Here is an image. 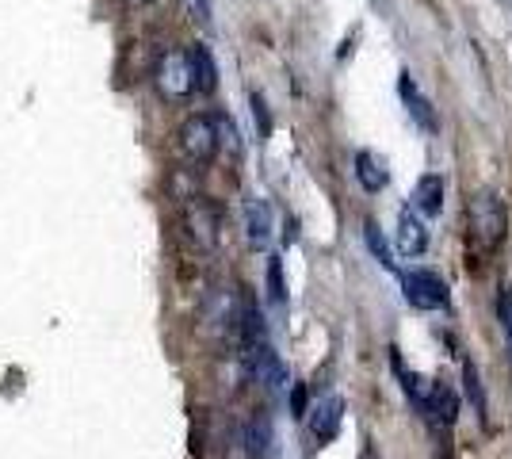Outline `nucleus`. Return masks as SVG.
I'll return each instance as SVG.
<instances>
[{
	"instance_id": "obj_8",
	"label": "nucleus",
	"mask_w": 512,
	"mask_h": 459,
	"mask_svg": "<svg viewBox=\"0 0 512 459\" xmlns=\"http://www.w3.org/2000/svg\"><path fill=\"white\" fill-rule=\"evenodd\" d=\"M241 448H245V456L249 459H276V429H272V417L264 414H253L245 425H241Z\"/></svg>"
},
{
	"instance_id": "obj_10",
	"label": "nucleus",
	"mask_w": 512,
	"mask_h": 459,
	"mask_svg": "<svg viewBox=\"0 0 512 459\" xmlns=\"http://www.w3.org/2000/svg\"><path fill=\"white\" fill-rule=\"evenodd\" d=\"M188 66H192V85H195V92L211 96L214 88H218V62H214L211 46L195 43L192 50H188Z\"/></svg>"
},
{
	"instance_id": "obj_11",
	"label": "nucleus",
	"mask_w": 512,
	"mask_h": 459,
	"mask_svg": "<svg viewBox=\"0 0 512 459\" xmlns=\"http://www.w3.org/2000/svg\"><path fill=\"white\" fill-rule=\"evenodd\" d=\"M356 180H360L363 192H371V196H379L386 184H390V173H386V161L379 153L371 150H360L356 153Z\"/></svg>"
},
{
	"instance_id": "obj_5",
	"label": "nucleus",
	"mask_w": 512,
	"mask_h": 459,
	"mask_svg": "<svg viewBox=\"0 0 512 459\" xmlns=\"http://www.w3.org/2000/svg\"><path fill=\"white\" fill-rule=\"evenodd\" d=\"M417 410L425 414V421L432 425V433H451L455 421H459V394L451 391L448 383H436V379H432L425 402H421Z\"/></svg>"
},
{
	"instance_id": "obj_17",
	"label": "nucleus",
	"mask_w": 512,
	"mask_h": 459,
	"mask_svg": "<svg viewBox=\"0 0 512 459\" xmlns=\"http://www.w3.org/2000/svg\"><path fill=\"white\" fill-rule=\"evenodd\" d=\"M268 299L276 306H287V280H283V261L268 257Z\"/></svg>"
},
{
	"instance_id": "obj_19",
	"label": "nucleus",
	"mask_w": 512,
	"mask_h": 459,
	"mask_svg": "<svg viewBox=\"0 0 512 459\" xmlns=\"http://www.w3.org/2000/svg\"><path fill=\"white\" fill-rule=\"evenodd\" d=\"M249 108H253L256 134H260V138H268V134H272V111H268V100H264L260 92H249Z\"/></svg>"
},
{
	"instance_id": "obj_9",
	"label": "nucleus",
	"mask_w": 512,
	"mask_h": 459,
	"mask_svg": "<svg viewBox=\"0 0 512 459\" xmlns=\"http://www.w3.org/2000/svg\"><path fill=\"white\" fill-rule=\"evenodd\" d=\"M344 398L341 394H329L325 402H321L318 410H314V421H310V429H314V437H318V444H329V440H337V433H341V421H344Z\"/></svg>"
},
{
	"instance_id": "obj_16",
	"label": "nucleus",
	"mask_w": 512,
	"mask_h": 459,
	"mask_svg": "<svg viewBox=\"0 0 512 459\" xmlns=\"http://www.w3.org/2000/svg\"><path fill=\"white\" fill-rule=\"evenodd\" d=\"M363 238H367V249L375 253V261L383 264V268H390V272H394V257H390V245H386V238L379 234V226H375L371 219L363 222Z\"/></svg>"
},
{
	"instance_id": "obj_20",
	"label": "nucleus",
	"mask_w": 512,
	"mask_h": 459,
	"mask_svg": "<svg viewBox=\"0 0 512 459\" xmlns=\"http://www.w3.org/2000/svg\"><path fill=\"white\" fill-rule=\"evenodd\" d=\"M497 318H501V329L512 333V287L509 284L501 287V295H497Z\"/></svg>"
},
{
	"instance_id": "obj_24",
	"label": "nucleus",
	"mask_w": 512,
	"mask_h": 459,
	"mask_svg": "<svg viewBox=\"0 0 512 459\" xmlns=\"http://www.w3.org/2000/svg\"><path fill=\"white\" fill-rule=\"evenodd\" d=\"M130 4H146V0H130Z\"/></svg>"
},
{
	"instance_id": "obj_18",
	"label": "nucleus",
	"mask_w": 512,
	"mask_h": 459,
	"mask_svg": "<svg viewBox=\"0 0 512 459\" xmlns=\"http://www.w3.org/2000/svg\"><path fill=\"white\" fill-rule=\"evenodd\" d=\"M214 127H218V150L226 146L234 157H241V138H237L234 119H230V115H214Z\"/></svg>"
},
{
	"instance_id": "obj_12",
	"label": "nucleus",
	"mask_w": 512,
	"mask_h": 459,
	"mask_svg": "<svg viewBox=\"0 0 512 459\" xmlns=\"http://www.w3.org/2000/svg\"><path fill=\"white\" fill-rule=\"evenodd\" d=\"M425 249H428V230L406 207V211L398 215V253H402V257H421Z\"/></svg>"
},
{
	"instance_id": "obj_14",
	"label": "nucleus",
	"mask_w": 512,
	"mask_h": 459,
	"mask_svg": "<svg viewBox=\"0 0 512 459\" xmlns=\"http://www.w3.org/2000/svg\"><path fill=\"white\" fill-rule=\"evenodd\" d=\"M245 238L253 249H264L272 238V215H268V203L264 199H249L245 203Z\"/></svg>"
},
{
	"instance_id": "obj_4",
	"label": "nucleus",
	"mask_w": 512,
	"mask_h": 459,
	"mask_svg": "<svg viewBox=\"0 0 512 459\" xmlns=\"http://www.w3.org/2000/svg\"><path fill=\"white\" fill-rule=\"evenodd\" d=\"M157 88L165 100H188L195 92L192 66H188V50H169L157 62Z\"/></svg>"
},
{
	"instance_id": "obj_13",
	"label": "nucleus",
	"mask_w": 512,
	"mask_h": 459,
	"mask_svg": "<svg viewBox=\"0 0 512 459\" xmlns=\"http://www.w3.org/2000/svg\"><path fill=\"white\" fill-rule=\"evenodd\" d=\"M413 207L428 215V219H436L440 211H444V180L440 173H425L417 180V188H413Z\"/></svg>"
},
{
	"instance_id": "obj_2",
	"label": "nucleus",
	"mask_w": 512,
	"mask_h": 459,
	"mask_svg": "<svg viewBox=\"0 0 512 459\" xmlns=\"http://www.w3.org/2000/svg\"><path fill=\"white\" fill-rule=\"evenodd\" d=\"M402 295L417 310H448L451 306L448 280L440 272H428V268H409V272H402Z\"/></svg>"
},
{
	"instance_id": "obj_3",
	"label": "nucleus",
	"mask_w": 512,
	"mask_h": 459,
	"mask_svg": "<svg viewBox=\"0 0 512 459\" xmlns=\"http://www.w3.org/2000/svg\"><path fill=\"white\" fill-rule=\"evenodd\" d=\"M180 153L192 161V165H211L218 157V127H214V115H188L176 131Z\"/></svg>"
},
{
	"instance_id": "obj_6",
	"label": "nucleus",
	"mask_w": 512,
	"mask_h": 459,
	"mask_svg": "<svg viewBox=\"0 0 512 459\" xmlns=\"http://www.w3.org/2000/svg\"><path fill=\"white\" fill-rule=\"evenodd\" d=\"M184 230H188V238L199 249H214L218 238H222V215H218V207L203 203V199H188V207H184Z\"/></svg>"
},
{
	"instance_id": "obj_23",
	"label": "nucleus",
	"mask_w": 512,
	"mask_h": 459,
	"mask_svg": "<svg viewBox=\"0 0 512 459\" xmlns=\"http://www.w3.org/2000/svg\"><path fill=\"white\" fill-rule=\"evenodd\" d=\"M505 337H509V352H512V333H505Z\"/></svg>"
},
{
	"instance_id": "obj_22",
	"label": "nucleus",
	"mask_w": 512,
	"mask_h": 459,
	"mask_svg": "<svg viewBox=\"0 0 512 459\" xmlns=\"http://www.w3.org/2000/svg\"><path fill=\"white\" fill-rule=\"evenodd\" d=\"M306 398H310V394H306V387H302V383H295V387H291V414H295V417H306Z\"/></svg>"
},
{
	"instance_id": "obj_21",
	"label": "nucleus",
	"mask_w": 512,
	"mask_h": 459,
	"mask_svg": "<svg viewBox=\"0 0 512 459\" xmlns=\"http://www.w3.org/2000/svg\"><path fill=\"white\" fill-rule=\"evenodd\" d=\"M188 16L199 27H211V0H188Z\"/></svg>"
},
{
	"instance_id": "obj_1",
	"label": "nucleus",
	"mask_w": 512,
	"mask_h": 459,
	"mask_svg": "<svg viewBox=\"0 0 512 459\" xmlns=\"http://www.w3.org/2000/svg\"><path fill=\"white\" fill-rule=\"evenodd\" d=\"M467 219H470V238L478 241L486 253H493V249L505 245V234H509V211H505V203L493 196V192H478V196L470 199Z\"/></svg>"
},
{
	"instance_id": "obj_7",
	"label": "nucleus",
	"mask_w": 512,
	"mask_h": 459,
	"mask_svg": "<svg viewBox=\"0 0 512 459\" xmlns=\"http://www.w3.org/2000/svg\"><path fill=\"white\" fill-rule=\"evenodd\" d=\"M398 96H402V104H406L409 119H413L421 131H425V134H440V115H436L432 100H428L425 92L417 88V81H413L409 73H402V77H398Z\"/></svg>"
},
{
	"instance_id": "obj_15",
	"label": "nucleus",
	"mask_w": 512,
	"mask_h": 459,
	"mask_svg": "<svg viewBox=\"0 0 512 459\" xmlns=\"http://www.w3.org/2000/svg\"><path fill=\"white\" fill-rule=\"evenodd\" d=\"M463 394H467L474 417L482 421V429H490V398H486V387H482V375L470 360L463 364Z\"/></svg>"
}]
</instances>
